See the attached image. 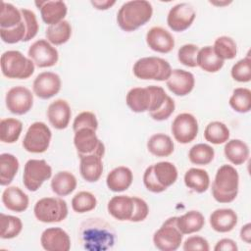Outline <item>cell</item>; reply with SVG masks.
Segmentation results:
<instances>
[{
    "label": "cell",
    "mask_w": 251,
    "mask_h": 251,
    "mask_svg": "<svg viewBox=\"0 0 251 251\" xmlns=\"http://www.w3.org/2000/svg\"><path fill=\"white\" fill-rule=\"evenodd\" d=\"M78 237L85 250L104 251L114 246L116 231L103 219L92 218L80 225Z\"/></svg>",
    "instance_id": "cell-1"
},
{
    "label": "cell",
    "mask_w": 251,
    "mask_h": 251,
    "mask_svg": "<svg viewBox=\"0 0 251 251\" xmlns=\"http://www.w3.org/2000/svg\"><path fill=\"white\" fill-rule=\"evenodd\" d=\"M168 94L163 87L149 85L147 87H133L126 97L128 108L134 113L154 112L161 108Z\"/></svg>",
    "instance_id": "cell-2"
},
{
    "label": "cell",
    "mask_w": 251,
    "mask_h": 251,
    "mask_svg": "<svg viewBox=\"0 0 251 251\" xmlns=\"http://www.w3.org/2000/svg\"><path fill=\"white\" fill-rule=\"evenodd\" d=\"M153 7L146 0H132L124 3L118 11L117 23L125 31H133L148 23Z\"/></svg>",
    "instance_id": "cell-3"
},
{
    "label": "cell",
    "mask_w": 251,
    "mask_h": 251,
    "mask_svg": "<svg viewBox=\"0 0 251 251\" xmlns=\"http://www.w3.org/2000/svg\"><path fill=\"white\" fill-rule=\"evenodd\" d=\"M239 188V175L231 165L221 166L212 183V195L219 203H230L237 194Z\"/></svg>",
    "instance_id": "cell-4"
},
{
    "label": "cell",
    "mask_w": 251,
    "mask_h": 251,
    "mask_svg": "<svg viewBox=\"0 0 251 251\" xmlns=\"http://www.w3.org/2000/svg\"><path fill=\"white\" fill-rule=\"evenodd\" d=\"M177 179V169L171 162H159L149 166L143 174V183L147 190L160 193Z\"/></svg>",
    "instance_id": "cell-5"
},
{
    "label": "cell",
    "mask_w": 251,
    "mask_h": 251,
    "mask_svg": "<svg viewBox=\"0 0 251 251\" xmlns=\"http://www.w3.org/2000/svg\"><path fill=\"white\" fill-rule=\"evenodd\" d=\"M1 71L8 78L25 79L34 73L35 65L28 57L18 50H8L1 55Z\"/></svg>",
    "instance_id": "cell-6"
},
{
    "label": "cell",
    "mask_w": 251,
    "mask_h": 251,
    "mask_svg": "<svg viewBox=\"0 0 251 251\" xmlns=\"http://www.w3.org/2000/svg\"><path fill=\"white\" fill-rule=\"evenodd\" d=\"M172 71V67L167 60L155 56L138 59L132 68L133 75L137 78L158 81L167 80Z\"/></svg>",
    "instance_id": "cell-7"
},
{
    "label": "cell",
    "mask_w": 251,
    "mask_h": 251,
    "mask_svg": "<svg viewBox=\"0 0 251 251\" xmlns=\"http://www.w3.org/2000/svg\"><path fill=\"white\" fill-rule=\"evenodd\" d=\"M68 205L60 197H44L36 201L33 213L42 223H60L68 216Z\"/></svg>",
    "instance_id": "cell-8"
},
{
    "label": "cell",
    "mask_w": 251,
    "mask_h": 251,
    "mask_svg": "<svg viewBox=\"0 0 251 251\" xmlns=\"http://www.w3.org/2000/svg\"><path fill=\"white\" fill-rule=\"evenodd\" d=\"M51 138L49 126L43 122H35L28 126L23 139V147L29 153H43L48 149Z\"/></svg>",
    "instance_id": "cell-9"
},
{
    "label": "cell",
    "mask_w": 251,
    "mask_h": 251,
    "mask_svg": "<svg viewBox=\"0 0 251 251\" xmlns=\"http://www.w3.org/2000/svg\"><path fill=\"white\" fill-rule=\"evenodd\" d=\"M52 176V168L45 160L29 159L24 167L23 182L25 187L34 192Z\"/></svg>",
    "instance_id": "cell-10"
},
{
    "label": "cell",
    "mask_w": 251,
    "mask_h": 251,
    "mask_svg": "<svg viewBox=\"0 0 251 251\" xmlns=\"http://www.w3.org/2000/svg\"><path fill=\"white\" fill-rule=\"evenodd\" d=\"M177 217L167 219L153 235L155 247L161 251H175L182 241V233L176 226Z\"/></svg>",
    "instance_id": "cell-11"
},
{
    "label": "cell",
    "mask_w": 251,
    "mask_h": 251,
    "mask_svg": "<svg viewBox=\"0 0 251 251\" xmlns=\"http://www.w3.org/2000/svg\"><path fill=\"white\" fill-rule=\"evenodd\" d=\"M74 144L78 157L87 155H97L103 158L105 146L98 138L96 130L91 128H80L75 131Z\"/></svg>",
    "instance_id": "cell-12"
},
{
    "label": "cell",
    "mask_w": 251,
    "mask_h": 251,
    "mask_svg": "<svg viewBox=\"0 0 251 251\" xmlns=\"http://www.w3.org/2000/svg\"><path fill=\"white\" fill-rule=\"evenodd\" d=\"M198 122L190 113L178 114L173 121L171 127L174 138L181 144L193 141L198 134Z\"/></svg>",
    "instance_id": "cell-13"
},
{
    "label": "cell",
    "mask_w": 251,
    "mask_h": 251,
    "mask_svg": "<svg viewBox=\"0 0 251 251\" xmlns=\"http://www.w3.org/2000/svg\"><path fill=\"white\" fill-rule=\"evenodd\" d=\"M28 58L38 68H49L57 64L59 53L57 49L46 39H38L33 42L27 51Z\"/></svg>",
    "instance_id": "cell-14"
},
{
    "label": "cell",
    "mask_w": 251,
    "mask_h": 251,
    "mask_svg": "<svg viewBox=\"0 0 251 251\" xmlns=\"http://www.w3.org/2000/svg\"><path fill=\"white\" fill-rule=\"evenodd\" d=\"M7 109L15 115L26 114L33 105V94L22 85L10 88L5 98Z\"/></svg>",
    "instance_id": "cell-15"
},
{
    "label": "cell",
    "mask_w": 251,
    "mask_h": 251,
    "mask_svg": "<svg viewBox=\"0 0 251 251\" xmlns=\"http://www.w3.org/2000/svg\"><path fill=\"white\" fill-rule=\"evenodd\" d=\"M196 12L189 3L182 2L171 8L167 16V24L169 27L176 32L187 29L193 23Z\"/></svg>",
    "instance_id": "cell-16"
},
{
    "label": "cell",
    "mask_w": 251,
    "mask_h": 251,
    "mask_svg": "<svg viewBox=\"0 0 251 251\" xmlns=\"http://www.w3.org/2000/svg\"><path fill=\"white\" fill-rule=\"evenodd\" d=\"M60 76L53 72H43L37 75L33 80V93L40 99H49L55 96L61 89Z\"/></svg>",
    "instance_id": "cell-17"
},
{
    "label": "cell",
    "mask_w": 251,
    "mask_h": 251,
    "mask_svg": "<svg viewBox=\"0 0 251 251\" xmlns=\"http://www.w3.org/2000/svg\"><path fill=\"white\" fill-rule=\"evenodd\" d=\"M40 243L47 251H69L71 238L61 227H48L41 233Z\"/></svg>",
    "instance_id": "cell-18"
},
{
    "label": "cell",
    "mask_w": 251,
    "mask_h": 251,
    "mask_svg": "<svg viewBox=\"0 0 251 251\" xmlns=\"http://www.w3.org/2000/svg\"><path fill=\"white\" fill-rule=\"evenodd\" d=\"M169 90L176 96H185L189 94L195 85L194 75L185 70L175 69L170 77L166 80Z\"/></svg>",
    "instance_id": "cell-19"
},
{
    "label": "cell",
    "mask_w": 251,
    "mask_h": 251,
    "mask_svg": "<svg viewBox=\"0 0 251 251\" xmlns=\"http://www.w3.org/2000/svg\"><path fill=\"white\" fill-rule=\"evenodd\" d=\"M146 43L158 53H169L175 47L174 36L162 26H153L146 33Z\"/></svg>",
    "instance_id": "cell-20"
},
{
    "label": "cell",
    "mask_w": 251,
    "mask_h": 251,
    "mask_svg": "<svg viewBox=\"0 0 251 251\" xmlns=\"http://www.w3.org/2000/svg\"><path fill=\"white\" fill-rule=\"evenodd\" d=\"M34 4L40 11L42 21L48 25H52L64 21L68 7L64 1H35Z\"/></svg>",
    "instance_id": "cell-21"
},
{
    "label": "cell",
    "mask_w": 251,
    "mask_h": 251,
    "mask_svg": "<svg viewBox=\"0 0 251 251\" xmlns=\"http://www.w3.org/2000/svg\"><path fill=\"white\" fill-rule=\"evenodd\" d=\"M72 111L69 103L64 99H57L47 108V118L56 129H64L69 126Z\"/></svg>",
    "instance_id": "cell-22"
},
{
    "label": "cell",
    "mask_w": 251,
    "mask_h": 251,
    "mask_svg": "<svg viewBox=\"0 0 251 251\" xmlns=\"http://www.w3.org/2000/svg\"><path fill=\"white\" fill-rule=\"evenodd\" d=\"M134 209L133 198L127 195L112 197L107 205L108 213L119 221H130Z\"/></svg>",
    "instance_id": "cell-23"
},
{
    "label": "cell",
    "mask_w": 251,
    "mask_h": 251,
    "mask_svg": "<svg viewBox=\"0 0 251 251\" xmlns=\"http://www.w3.org/2000/svg\"><path fill=\"white\" fill-rule=\"evenodd\" d=\"M237 215L229 208L217 209L210 215V226L211 227L221 233L228 232L232 230L237 225Z\"/></svg>",
    "instance_id": "cell-24"
},
{
    "label": "cell",
    "mask_w": 251,
    "mask_h": 251,
    "mask_svg": "<svg viewBox=\"0 0 251 251\" xmlns=\"http://www.w3.org/2000/svg\"><path fill=\"white\" fill-rule=\"evenodd\" d=\"M2 203L12 212L22 213L29 204L28 196L18 186H8L2 193Z\"/></svg>",
    "instance_id": "cell-25"
},
{
    "label": "cell",
    "mask_w": 251,
    "mask_h": 251,
    "mask_svg": "<svg viewBox=\"0 0 251 251\" xmlns=\"http://www.w3.org/2000/svg\"><path fill=\"white\" fill-rule=\"evenodd\" d=\"M133 175L129 168L120 166L113 169L106 177V184L113 192H122L126 190L132 183Z\"/></svg>",
    "instance_id": "cell-26"
},
{
    "label": "cell",
    "mask_w": 251,
    "mask_h": 251,
    "mask_svg": "<svg viewBox=\"0 0 251 251\" xmlns=\"http://www.w3.org/2000/svg\"><path fill=\"white\" fill-rule=\"evenodd\" d=\"M79 172L82 178L88 182L97 181L103 173L102 157L97 155H87L80 157Z\"/></svg>",
    "instance_id": "cell-27"
},
{
    "label": "cell",
    "mask_w": 251,
    "mask_h": 251,
    "mask_svg": "<svg viewBox=\"0 0 251 251\" xmlns=\"http://www.w3.org/2000/svg\"><path fill=\"white\" fill-rule=\"evenodd\" d=\"M205 218L199 211L191 210L176 219V226L182 234H191L202 229Z\"/></svg>",
    "instance_id": "cell-28"
},
{
    "label": "cell",
    "mask_w": 251,
    "mask_h": 251,
    "mask_svg": "<svg viewBox=\"0 0 251 251\" xmlns=\"http://www.w3.org/2000/svg\"><path fill=\"white\" fill-rule=\"evenodd\" d=\"M224 153L226 158L233 165H242L249 158V147L240 139H230L226 142Z\"/></svg>",
    "instance_id": "cell-29"
},
{
    "label": "cell",
    "mask_w": 251,
    "mask_h": 251,
    "mask_svg": "<svg viewBox=\"0 0 251 251\" xmlns=\"http://www.w3.org/2000/svg\"><path fill=\"white\" fill-rule=\"evenodd\" d=\"M75 176L68 172L61 171L55 174L51 179V189L58 196H67L76 188Z\"/></svg>",
    "instance_id": "cell-30"
},
{
    "label": "cell",
    "mask_w": 251,
    "mask_h": 251,
    "mask_svg": "<svg viewBox=\"0 0 251 251\" xmlns=\"http://www.w3.org/2000/svg\"><path fill=\"white\" fill-rule=\"evenodd\" d=\"M174 141L165 133H155L147 141L148 151L156 157H168L174 152Z\"/></svg>",
    "instance_id": "cell-31"
},
{
    "label": "cell",
    "mask_w": 251,
    "mask_h": 251,
    "mask_svg": "<svg viewBox=\"0 0 251 251\" xmlns=\"http://www.w3.org/2000/svg\"><path fill=\"white\" fill-rule=\"evenodd\" d=\"M196 63L207 73H217L223 68L225 61L217 56L212 46H205L199 49Z\"/></svg>",
    "instance_id": "cell-32"
},
{
    "label": "cell",
    "mask_w": 251,
    "mask_h": 251,
    "mask_svg": "<svg viewBox=\"0 0 251 251\" xmlns=\"http://www.w3.org/2000/svg\"><path fill=\"white\" fill-rule=\"evenodd\" d=\"M185 185L197 193L205 192L210 185V176L208 173L199 168H191L184 174Z\"/></svg>",
    "instance_id": "cell-33"
},
{
    "label": "cell",
    "mask_w": 251,
    "mask_h": 251,
    "mask_svg": "<svg viewBox=\"0 0 251 251\" xmlns=\"http://www.w3.org/2000/svg\"><path fill=\"white\" fill-rule=\"evenodd\" d=\"M19 160L10 153L0 155V184H10L19 171Z\"/></svg>",
    "instance_id": "cell-34"
},
{
    "label": "cell",
    "mask_w": 251,
    "mask_h": 251,
    "mask_svg": "<svg viewBox=\"0 0 251 251\" xmlns=\"http://www.w3.org/2000/svg\"><path fill=\"white\" fill-rule=\"evenodd\" d=\"M45 35L47 41H49L52 45H62L71 38V24L64 20L58 24L48 25L45 30Z\"/></svg>",
    "instance_id": "cell-35"
},
{
    "label": "cell",
    "mask_w": 251,
    "mask_h": 251,
    "mask_svg": "<svg viewBox=\"0 0 251 251\" xmlns=\"http://www.w3.org/2000/svg\"><path fill=\"white\" fill-rule=\"evenodd\" d=\"M23 123L15 118L2 119L0 122V140L4 143L16 142L22 133Z\"/></svg>",
    "instance_id": "cell-36"
},
{
    "label": "cell",
    "mask_w": 251,
    "mask_h": 251,
    "mask_svg": "<svg viewBox=\"0 0 251 251\" xmlns=\"http://www.w3.org/2000/svg\"><path fill=\"white\" fill-rule=\"evenodd\" d=\"M204 138L212 144L226 143L229 139V129L222 122H211L205 127Z\"/></svg>",
    "instance_id": "cell-37"
},
{
    "label": "cell",
    "mask_w": 251,
    "mask_h": 251,
    "mask_svg": "<svg viewBox=\"0 0 251 251\" xmlns=\"http://www.w3.org/2000/svg\"><path fill=\"white\" fill-rule=\"evenodd\" d=\"M229 106L237 113L245 114L251 110V90L246 87H237L229 98Z\"/></svg>",
    "instance_id": "cell-38"
},
{
    "label": "cell",
    "mask_w": 251,
    "mask_h": 251,
    "mask_svg": "<svg viewBox=\"0 0 251 251\" xmlns=\"http://www.w3.org/2000/svg\"><path fill=\"white\" fill-rule=\"evenodd\" d=\"M23 229V223L20 218L0 214V236L3 239H11L18 236Z\"/></svg>",
    "instance_id": "cell-39"
},
{
    "label": "cell",
    "mask_w": 251,
    "mask_h": 251,
    "mask_svg": "<svg viewBox=\"0 0 251 251\" xmlns=\"http://www.w3.org/2000/svg\"><path fill=\"white\" fill-rule=\"evenodd\" d=\"M215 157L214 148L206 143L193 145L188 152V159L194 165L204 166L210 164Z\"/></svg>",
    "instance_id": "cell-40"
},
{
    "label": "cell",
    "mask_w": 251,
    "mask_h": 251,
    "mask_svg": "<svg viewBox=\"0 0 251 251\" xmlns=\"http://www.w3.org/2000/svg\"><path fill=\"white\" fill-rule=\"evenodd\" d=\"M23 22L21 10L11 3L2 2L0 12V28H12Z\"/></svg>",
    "instance_id": "cell-41"
},
{
    "label": "cell",
    "mask_w": 251,
    "mask_h": 251,
    "mask_svg": "<svg viewBox=\"0 0 251 251\" xmlns=\"http://www.w3.org/2000/svg\"><path fill=\"white\" fill-rule=\"evenodd\" d=\"M212 47H213L215 53L217 54V56L224 61L231 60V59L235 58V56L237 54L236 43L229 36L223 35V36L218 37L215 40L214 45Z\"/></svg>",
    "instance_id": "cell-42"
},
{
    "label": "cell",
    "mask_w": 251,
    "mask_h": 251,
    "mask_svg": "<svg viewBox=\"0 0 251 251\" xmlns=\"http://www.w3.org/2000/svg\"><path fill=\"white\" fill-rule=\"evenodd\" d=\"M97 199L93 193L89 191H79L72 199V208L75 212L83 214L95 209Z\"/></svg>",
    "instance_id": "cell-43"
},
{
    "label": "cell",
    "mask_w": 251,
    "mask_h": 251,
    "mask_svg": "<svg viewBox=\"0 0 251 251\" xmlns=\"http://www.w3.org/2000/svg\"><path fill=\"white\" fill-rule=\"evenodd\" d=\"M230 75L238 82H248L251 80V59L249 54L232 66Z\"/></svg>",
    "instance_id": "cell-44"
},
{
    "label": "cell",
    "mask_w": 251,
    "mask_h": 251,
    "mask_svg": "<svg viewBox=\"0 0 251 251\" xmlns=\"http://www.w3.org/2000/svg\"><path fill=\"white\" fill-rule=\"evenodd\" d=\"M199 49L200 48L197 45L192 43L182 45L177 51V59L180 62V64L189 68L196 67V58Z\"/></svg>",
    "instance_id": "cell-45"
},
{
    "label": "cell",
    "mask_w": 251,
    "mask_h": 251,
    "mask_svg": "<svg viewBox=\"0 0 251 251\" xmlns=\"http://www.w3.org/2000/svg\"><path fill=\"white\" fill-rule=\"evenodd\" d=\"M23 17V16H22ZM26 33V27L24 21L12 28H0V36L2 41L8 44H14L23 41Z\"/></svg>",
    "instance_id": "cell-46"
},
{
    "label": "cell",
    "mask_w": 251,
    "mask_h": 251,
    "mask_svg": "<svg viewBox=\"0 0 251 251\" xmlns=\"http://www.w3.org/2000/svg\"><path fill=\"white\" fill-rule=\"evenodd\" d=\"M21 13L23 16V21L26 27V33H25V36L23 41L26 42V41H29L30 39H32L37 34L39 25L37 23L35 14L31 10L23 8V9H21Z\"/></svg>",
    "instance_id": "cell-47"
},
{
    "label": "cell",
    "mask_w": 251,
    "mask_h": 251,
    "mask_svg": "<svg viewBox=\"0 0 251 251\" xmlns=\"http://www.w3.org/2000/svg\"><path fill=\"white\" fill-rule=\"evenodd\" d=\"M80 128H91L97 130L98 121L94 113L89 111H83L75 118L73 123L74 131H76Z\"/></svg>",
    "instance_id": "cell-48"
},
{
    "label": "cell",
    "mask_w": 251,
    "mask_h": 251,
    "mask_svg": "<svg viewBox=\"0 0 251 251\" xmlns=\"http://www.w3.org/2000/svg\"><path fill=\"white\" fill-rule=\"evenodd\" d=\"M176 109V104L174 99L171 96H167L164 104L161 106V108H159L158 110L154 111V112H150L149 115L150 117L155 120V121H165L167 119H169L171 117V115L174 113Z\"/></svg>",
    "instance_id": "cell-49"
},
{
    "label": "cell",
    "mask_w": 251,
    "mask_h": 251,
    "mask_svg": "<svg viewBox=\"0 0 251 251\" xmlns=\"http://www.w3.org/2000/svg\"><path fill=\"white\" fill-rule=\"evenodd\" d=\"M182 249L184 251H209L210 246L207 239L204 237L193 235L184 241Z\"/></svg>",
    "instance_id": "cell-50"
},
{
    "label": "cell",
    "mask_w": 251,
    "mask_h": 251,
    "mask_svg": "<svg viewBox=\"0 0 251 251\" xmlns=\"http://www.w3.org/2000/svg\"><path fill=\"white\" fill-rule=\"evenodd\" d=\"M132 198L134 202V209H133V214L130 219V222H133V223L142 222L147 218L149 214L148 204L142 198H139L136 196H133Z\"/></svg>",
    "instance_id": "cell-51"
},
{
    "label": "cell",
    "mask_w": 251,
    "mask_h": 251,
    "mask_svg": "<svg viewBox=\"0 0 251 251\" xmlns=\"http://www.w3.org/2000/svg\"><path fill=\"white\" fill-rule=\"evenodd\" d=\"M214 250L215 251H237L238 246L234 240L230 238H223L216 243Z\"/></svg>",
    "instance_id": "cell-52"
},
{
    "label": "cell",
    "mask_w": 251,
    "mask_h": 251,
    "mask_svg": "<svg viewBox=\"0 0 251 251\" xmlns=\"http://www.w3.org/2000/svg\"><path fill=\"white\" fill-rule=\"evenodd\" d=\"M91 5L97 10H108L116 4L115 0H91Z\"/></svg>",
    "instance_id": "cell-53"
},
{
    "label": "cell",
    "mask_w": 251,
    "mask_h": 251,
    "mask_svg": "<svg viewBox=\"0 0 251 251\" xmlns=\"http://www.w3.org/2000/svg\"><path fill=\"white\" fill-rule=\"evenodd\" d=\"M240 239L244 241L245 243H250L251 242V224L247 223L245 224L241 228H240Z\"/></svg>",
    "instance_id": "cell-54"
},
{
    "label": "cell",
    "mask_w": 251,
    "mask_h": 251,
    "mask_svg": "<svg viewBox=\"0 0 251 251\" xmlns=\"http://www.w3.org/2000/svg\"><path fill=\"white\" fill-rule=\"evenodd\" d=\"M210 3L212 5H216V6H225V5H228L229 3H231L230 1H210Z\"/></svg>",
    "instance_id": "cell-55"
}]
</instances>
